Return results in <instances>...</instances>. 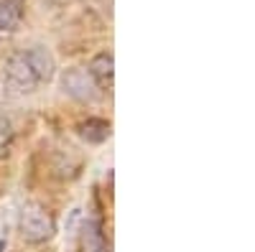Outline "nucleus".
<instances>
[{
  "instance_id": "f257e3e1",
  "label": "nucleus",
  "mask_w": 255,
  "mask_h": 252,
  "mask_svg": "<svg viewBox=\"0 0 255 252\" xmlns=\"http://www.w3.org/2000/svg\"><path fill=\"white\" fill-rule=\"evenodd\" d=\"M18 232H20V240L28 242V245H44L56 235V222H54L51 212L44 204L28 201V204H23V209H20Z\"/></svg>"
},
{
  "instance_id": "f03ea898",
  "label": "nucleus",
  "mask_w": 255,
  "mask_h": 252,
  "mask_svg": "<svg viewBox=\"0 0 255 252\" xmlns=\"http://www.w3.org/2000/svg\"><path fill=\"white\" fill-rule=\"evenodd\" d=\"M3 82L10 94H31L41 84L23 51H15L8 56V61L3 64Z\"/></svg>"
},
{
  "instance_id": "7ed1b4c3",
  "label": "nucleus",
  "mask_w": 255,
  "mask_h": 252,
  "mask_svg": "<svg viewBox=\"0 0 255 252\" xmlns=\"http://www.w3.org/2000/svg\"><path fill=\"white\" fill-rule=\"evenodd\" d=\"M61 89L67 97L82 102V104H90V102H97L100 99V89H97V84L92 82L90 72L84 69V67H72L61 74Z\"/></svg>"
},
{
  "instance_id": "20e7f679",
  "label": "nucleus",
  "mask_w": 255,
  "mask_h": 252,
  "mask_svg": "<svg viewBox=\"0 0 255 252\" xmlns=\"http://www.w3.org/2000/svg\"><path fill=\"white\" fill-rule=\"evenodd\" d=\"M92 82L97 84L100 92H110L113 89V82H115V56L110 51H100L90 59V67H87Z\"/></svg>"
},
{
  "instance_id": "39448f33",
  "label": "nucleus",
  "mask_w": 255,
  "mask_h": 252,
  "mask_svg": "<svg viewBox=\"0 0 255 252\" xmlns=\"http://www.w3.org/2000/svg\"><path fill=\"white\" fill-rule=\"evenodd\" d=\"M23 54H26L28 64H31V69H33V74L38 77L41 84L54 79V74H56V59L51 56L49 49H44V46H31V49H23Z\"/></svg>"
},
{
  "instance_id": "423d86ee",
  "label": "nucleus",
  "mask_w": 255,
  "mask_h": 252,
  "mask_svg": "<svg viewBox=\"0 0 255 252\" xmlns=\"http://www.w3.org/2000/svg\"><path fill=\"white\" fill-rule=\"evenodd\" d=\"M26 3L23 0H0V36L15 33L23 23Z\"/></svg>"
},
{
  "instance_id": "0eeeda50",
  "label": "nucleus",
  "mask_w": 255,
  "mask_h": 252,
  "mask_svg": "<svg viewBox=\"0 0 255 252\" xmlns=\"http://www.w3.org/2000/svg\"><path fill=\"white\" fill-rule=\"evenodd\" d=\"M110 133H113L110 120H102V117H87L77 125V135L87 145H102L110 138Z\"/></svg>"
},
{
  "instance_id": "6e6552de",
  "label": "nucleus",
  "mask_w": 255,
  "mask_h": 252,
  "mask_svg": "<svg viewBox=\"0 0 255 252\" xmlns=\"http://www.w3.org/2000/svg\"><path fill=\"white\" fill-rule=\"evenodd\" d=\"M82 247L84 252H110V240L102 229V222L100 219H90L84 224V232H82Z\"/></svg>"
},
{
  "instance_id": "1a4fd4ad",
  "label": "nucleus",
  "mask_w": 255,
  "mask_h": 252,
  "mask_svg": "<svg viewBox=\"0 0 255 252\" xmlns=\"http://www.w3.org/2000/svg\"><path fill=\"white\" fill-rule=\"evenodd\" d=\"M10 143H13V125L8 117L0 115V153H5Z\"/></svg>"
},
{
  "instance_id": "9d476101",
  "label": "nucleus",
  "mask_w": 255,
  "mask_h": 252,
  "mask_svg": "<svg viewBox=\"0 0 255 252\" xmlns=\"http://www.w3.org/2000/svg\"><path fill=\"white\" fill-rule=\"evenodd\" d=\"M51 3H54V5H67L69 0H51Z\"/></svg>"
}]
</instances>
